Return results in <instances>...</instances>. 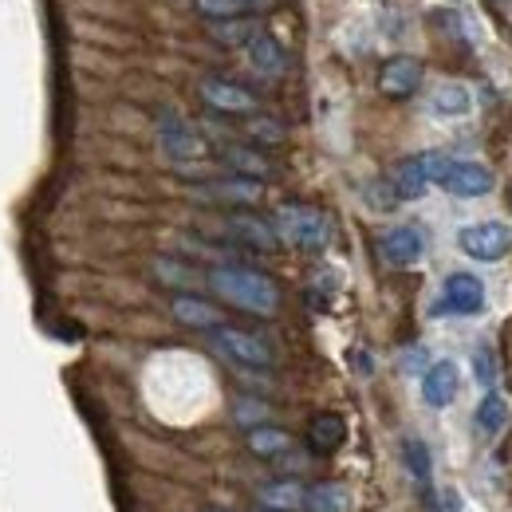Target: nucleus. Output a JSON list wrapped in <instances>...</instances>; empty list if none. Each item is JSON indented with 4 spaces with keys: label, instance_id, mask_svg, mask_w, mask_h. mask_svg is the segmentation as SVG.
Returning <instances> with one entry per match:
<instances>
[{
    "label": "nucleus",
    "instance_id": "obj_1",
    "mask_svg": "<svg viewBox=\"0 0 512 512\" xmlns=\"http://www.w3.org/2000/svg\"><path fill=\"white\" fill-rule=\"evenodd\" d=\"M205 284L233 308L249 312V316H276L280 312V288L272 276L256 272V268H245V264H217L209 268Z\"/></svg>",
    "mask_w": 512,
    "mask_h": 512
},
{
    "label": "nucleus",
    "instance_id": "obj_2",
    "mask_svg": "<svg viewBox=\"0 0 512 512\" xmlns=\"http://www.w3.org/2000/svg\"><path fill=\"white\" fill-rule=\"evenodd\" d=\"M272 225L280 233V245H292L300 253H323L331 245V221L312 205H280Z\"/></svg>",
    "mask_w": 512,
    "mask_h": 512
},
{
    "label": "nucleus",
    "instance_id": "obj_3",
    "mask_svg": "<svg viewBox=\"0 0 512 512\" xmlns=\"http://www.w3.org/2000/svg\"><path fill=\"white\" fill-rule=\"evenodd\" d=\"M158 142H162L166 158H170L174 166H182V170L209 158L205 138H201L182 115H174V111H162V115H158Z\"/></svg>",
    "mask_w": 512,
    "mask_h": 512
},
{
    "label": "nucleus",
    "instance_id": "obj_4",
    "mask_svg": "<svg viewBox=\"0 0 512 512\" xmlns=\"http://www.w3.org/2000/svg\"><path fill=\"white\" fill-rule=\"evenodd\" d=\"M209 335H213V347H217L229 363L253 367V371H268V367H272V347H268L260 335H253V331H241V327L221 323V327H213Z\"/></svg>",
    "mask_w": 512,
    "mask_h": 512
},
{
    "label": "nucleus",
    "instance_id": "obj_5",
    "mask_svg": "<svg viewBox=\"0 0 512 512\" xmlns=\"http://www.w3.org/2000/svg\"><path fill=\"white\" fill-rule=\"evenodd\" d=\"M485 308V284L473 272H453L442 284V300L434 316H477Z\"/></svg>",
    "mask_w": 512,
    "mask_h": 512
},
{
    "label": "nucleus",
    "instance_id": "obj_6",
    "mask_svg": "<svg viewBox=\"0 0 512 512\" xmlns=\"http://www.w3.org/2000/svg\"><path fill=\"white\" fill-rule=\"evenodd\" d=\"M201 99H205V107H213V111H221V115H241V119H249L260 111V103H256L253 91H245L241 83H233V79H221V75H209V79H201Z\"/></svg>",
    "mask_w": 512,
    "mask_h": 512
},
{
    "label": "nucleus",
    "instance_id": "obj_7",
    "mask_svg": "<svg viewBox=\"0 0 512 512\" xmlns=\"http://www.w3.org/2000/svg\"><path fill=\"white\" fill-rule=\"evenodd\" d=\"M457 245H461V253L473 256V260H501L512 249V229L501 225V221H481V225L461 229Z\"/></svg>",
    "mask_w": 512,
    "mask_h": 512
},
{
    "label": "nucleus",
    "instance_id": "obj_8",
    "mask_svg": "<svg viewBox=\"0 0 512 512\" xmlns=\"http://www.w3.org/2000/svg\"><path fill=\"white\" fill-rule=\"evenodd\" d=\"M379 253L394 268H410V264H418L422 253H426V237L414 225H394V229H386L383 237H379Z\"/></svg>",
    "mask_w": 512,
    "mask_h": 512
},
{
    "label": "nucleus",
    "instance_id": "obj_9",
    "mask_svg": "<svg viewBox=\"0 0 512 512\" xmlns=\"http://www.w3.org/2000/svg\"><path fill=\"white\" fill-rule=\"evenodd\" d=\"M225 229H229V237H233L237 245H245V249H256V253H276V249H280L276 225L264 221V217H256V213H233V217L225 221Z\"/></svg>",
    "mask_w": 512,
    "mask_h": 512
},
{
    "label": "nucleus",
    "instance_id": "obj_10",
    "mask_svg": "<svg viewBox=\"0 0 512 512\" xmlns=\"http://www.w3.org/2000/svg\"><path fill=\"white\" fill-rule=\"evenodd\" d=\"M379 87L386 99H410L422 87V64L414 56H390L379 71Z\"/></svg>",
    "mask_w": 512,
    "mask_h": 512
},
{
    "label": "nucleus",
    "instance_id": "obj_11",
    "mask_svg": "<svg viewBox=\"0 0 512 512\" xmlns=\"http://www.w3.org/2000/svg\"><path fill=\"white\" fill-rule=\"evenodd\" d=\"M197 197L205 201H225V205H256L264 197V186L256 178H245V174H229V178H217V182H205Z\"/></svg>",
    "mask_w": 512,
    "mask_h": 512
},
{
    "label": "nucleus",
    "instance_id": "obj_12",
    "mask_svg": "<svg viewBox=\"0 0 512 512\" xmlns=\"http://www.w3.org/2000/svg\"><path fill=\"white\" fill-rule=\"evenodd\" d=\"M457 383H461L457 363L438 359L434 367H426V371H422V398H426V406H434V410L449 406V402L457 398Z\"/></svg>",
    "mask_w": 512,
    "mask_h": 512
},
{
    "label": "nucleus",
    "instance_id": "obj_13",
    "mask_svg": "<svg viewBox=\"0 0 512 512\" xmlns=\"http://www.w3.org/2000/svg\"><path fill=\"white\" fill-rule=\"evenodd\" d=\"M260 509L272 512H300L308 509V485L296 481V477H280V481H268L260 493H256Z\"/></svg>",
    "mask_w": 512,
    "mask_h": 512
},
{
    "label": "nucleus",
    "instance_id": "obj_14",
    "mask_svg": "<svg viewBox=\"0 0 512 512\" xmlns=\"http://www.w3.org/2000/svg\"><path fill=\"white\" fill-rule=\"evenodd\" d=\"M442 186L453 197H485V193L493 190V174L481 162H453L449 174L442 178Z\"/></svg>",
    "mask_w": 512,
    "mask_h": 512
},
{
    "label": "nucleus",
    "instance_id": "obj_15",
    "mask_svg": "<svg viewBox=\"0 0 512 512\" xmlns=\"http://www.w3.org/2000/svg\"><path fill=\"white\" fill-rule=\"evenodd\" d=\"M245 52H249L253 71L268 75V79H276V75L288 71V52H284V44H280L276 36H268V32H256L253 40L245 44Z\"/></svg>",
    "mask_w": 512,
    "mask_h": 512
},
{
    "label": "nucleus",
    "instance_id": "obj_16",
    "mask_svg": "<svg viewBox=\"0 0 512 512\" xmlns=\"http://www.w3.org/2000/svg\"><path fill=\"white\" fill-rule=\"evenodd\" d=\"M170 312H174V320L193 327V331H213V327H221V312H217L209 300L193 296V292H178V296L170 300Z\"/></svg>",
    "mask_w": 512,
    "mask_h": 512
},
{
    "label": "nucleus",
    "instance_id": "obj_17",
    "mask_svg": "<svg viewBox=\"0 0 512 512\" xmlns=\"http://www.w3.org/2000/svg\"><path fill=\"white\" fill-rule=\"evenodd\" d=\"M347 442V422L339 414H316L308 422V449L312 453H335V449Z\"/></svg>",
    "mask_w": 512,
    "mask_h": 512
},
{
    "label": "nucleus",
    "instance_id": "obj_18",
    "mask_svg": "<svg viewBox=\"0 0 512 512\" xmlns=\"http://www.w3.org/2000/svg\"><path fill=\"white\" fill-rule=\"evenodd\" d=\"M426 186H430V178H426V170H422V154L402 158V162L390 170V190L398 193V201H414V197H422Z\"/></svg>",
    "mask_w": 512,
    "mask_h": 512
},
{
    "label": "nucleus",
    "instance_id": "obj_19",
    "mask_svg": "<svg viewBox=\"0 0 512 512\" xmlns=\"http://www.w3.org/2000/svg\"><path fill=\"white\" fill-rule=\"evenodd\" d=\"M249 449H253L256 457H280V453H288L292 449V434L288 430H280V426H249Z\"/></svg>",
    "mask_w": 512,
    "mask_h": 512
},
{
    "label": "nucleus",
    "instance_id": "obj_20",
    "mask_svg": "<svg viewBox=\"0 0 512 512\" xmlns=\"http://www.w3.org/2000/svg\"><path fill=\"white\" fill-rule=\"evenodd\" d=\"M154 276L166 288H197L201 284V272L186 260H178V256H154Z\"/></svg>",
    "mask_w": 512,
    "mask_h": 512
},
{
    "label": "nucleus",
    "instance_id": "obj_21",
    "mask_svg": "<svg viewBox=\"0 0 512 512\" xmlns=\"http://www.w3.org/2000/svg\"><path fill=\"white\" fill-rule=\"evenodd\" d=\"M225 166H229L233 174L256 178V182H264V178L272 174V162H268L264 154L249 150V146H229V150H225Z\"/></svg>",
    "mask_w": 512,
    "mask_h": 512
},
{
    "label": "nucleus",
    "instance_id": "obj_22",
    "mask_svg": "<svg viewBox=\"0 0 512 512\" xmlns=\"http://www.w3.org/2000/svg\"><path fill=\"white\" fill-rule=\"evenodd\" d=\"M308 509L312 512H351V493L339 481H320L308 489Z\"/></svg>",
    "mask_w": 512,
    "mask_h": 512
},
{
    "label": "nucleus",
    "instance_id": "obj_23",
    "mask_svg": "<svg viewBox=\"0 0 512 512\" xmlns=\"http://www.w3.org/2000/svg\"><path fill=\"white\" fill-rule=\"evenodd\" d=\"M430 107H434L438 115H446V119H457V115H465V111L473 107V95H469L461 83H442V87H434Z\"/></svg>",
    "mask_w": 512,
    "mask_h": 512
},
{
    "label": "nucleus",
    "instance_id": "obj_24",
    "mask_svg": "<svg viewBox=\"0 0 512 512\" xmlns=\"http://www.w3.org/2000/svg\"><path fill=\"white\" fill-rule=\"evenodd\" d=\"M260 4H264V0H193V8H197L205 20H237V16H249Z\"/></svg>",
    "mask_w": 512,
    "mask_h": 512
},
{
    "label": "nucleus",
    "instance_id": "obj_25",
    "mask_svg": "<svg viewBox=\"0 0 512 512\" xmlns=\"http://www.w3.org/2000/svg\"><path fill=\"white\" fill-rule=\"evenodd\" d=\"M505 422H509V402H505L497 390H489V394L481 398V406H477V426H481L485 434H497V430H505Z\"/></svg>",
    "mask_w": 512,
    "mask_h": 512
},
{
    "label": "nucleus",
    "instance_id": "obj_26",
    "mask_svg": "<svg viewBox=\"0 0 512 512\" xmlns=\"http://www.w3.org/2000/svg\"><path fill=\"white\" fill-rule=\"evenodd\" d=\"M256 32H260V28H256L249 16H237V20H213V36L225 40V44H237V48H245Z\"/></svg>",
    "mask_w": 512,
    "mask_h": 512
},
{
    "label": "nucleus",
    "instance_id": "obj_27",
    "mask_svg": "<svg viewBox=\"0 0 512 512\" xmlns=\"http://www.w3.org/2000/svg\"><path fill=\"white\" fill-rule=\"evenodd\" d=\"M402 453H406V465H410V473H414V477L426 485V481H430V449L422 446L418 438H406V442H402Z\"/></svg>",
    "mask_w": 512,
    "mask_h": 512
},
{
    "label": "nucleus",
    "instance_id": "obj_28",
    "mask_svg": "<svg viewBox=\"0 0 512 512\" xmlns=\"http://www.w3.org/2000/svg\"><path fill=\"white\" fill-rule=\"evenodd\" d=\"M249 134H253L260 146H276L284 138V130L276 127L272 119H260V115H249Z\"/></svg>",
    "mask_w": 512,
    "mask_h": 512
},
{
    "label": "nucleus",
    "instance_id": "obj_29",
    "mask_svg": "<svg viewBox=\"0 0 512 512\" xmlns=\"http://www.w3.org/2000/svg\"><path fill=\"white\" fill-rule=\"evenodd\" d=\"M237 418L253 426L256 418H264V406H260V402H237ZM256 426H260V422H256Z\"/></svg>",
    "mask_w": 512,
    "mask_h": 512
},
{
    "label": "nucleus",
    "instance_id": "obj_30",
    "mask_svg": "<svg viewBox=\"0 0 512 512\" xmlns=\"http://www.w3.org/2000/svg\"><path fill=\"white\" fill-rule=\"evenodd\" d=\"M473 359H477V379H481L485 386H493V363H489V351L481 347V351H477Z\"/></svg>",
    "mask_w": 512,
    "mask_h": 512
},
{
    "label": "nucleus",
    "instance_id": "obj_31",
    "mask_svg": "<svg viewBox=\"0 0 512 512\" xmlns=\"http://www.w3.org/2000/svg\"><path fill=\"white\" fill-rule=\"evenodd\" d=\"M402 367L406 371H414V375H422V367H426V355L414 347V351H406V359H402Z\"/></svg>",
    "mask_w": 512,
    "mask_h": 512
},
{
    "label": "nucleus",
    "instance_id": "obj_32",
    "mask_svg": "<svg viewBox=\"0 0 512 512\" xmlns=\"http://www.w3.org/2000/svg\"><path fill=\"white\" fill-rule=\"evenodd\" d=\"M201 512H225V509H201Z\"/></svg>",
    "mask_w": 512,
    "mask_h": 512
},
{
    "label": "nucleus",
    "instance_id": "obj_33",
    "mask_svg": "<svg viewBox=\"0 0 512 512\" xmlns=\"http://www.w3.org/2000/svg\"><path fill=\"white\" fill-rule=\"evenodd\" d=\"M260 512H272V509H260Z\"/></svg>",
    "mask_w": 512,
    "mask_h": 512
}]
</instances>
